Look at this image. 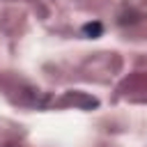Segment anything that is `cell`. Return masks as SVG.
Returning <instances> with one entry per match:
<instances>
[{"instance_id":"1","label":"cell","mask_w":147,"mask_h":147,"mask_svg":"<svg viewBox=\"0 0 147 147\" xmlns=\"http://www.w3.org/2000/svg\"><path fill=\"white\" fill-rule=\"evenodd\" d=\"M101 23H87V25H83V32L87 34V37H101Z\"/></svg>"}]
</instances>
